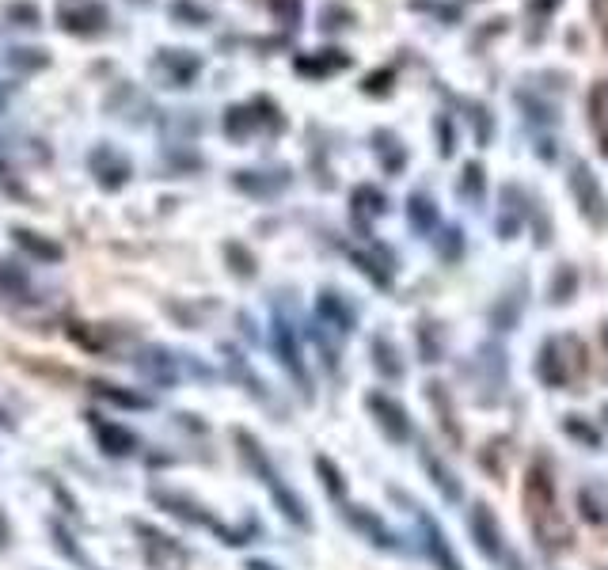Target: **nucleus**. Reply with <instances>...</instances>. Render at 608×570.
<instances>
[{
	"instance_id": "8",
	"label": "nucleus",
	"mask_w": 608,
	"mask_h": 570,
	"mask_svg": "<svg viewBox=\"0 0 608 570\" xmlns=\"http://www.w3.org/2000/svg\"><path fill=\"white\" fill-rule=\"evenodd\" d=\"M422 525H426V536H430V551H434V559H437V567L441 570H460V563H456V555H453V548L445 544V536L437 532V525L422 513Z\"/></svg>"
},
{
	"instance_id": "14",
	"label": "nucleus",
	"mask_w": 608,
	"mask_h": 570,
	"mask_svg": "<svg viewBox=\"0 0 608 570\" xmlns=\"http://www.w3.org/2000/svg\"><path fill=\"white\" fill-rule=\"evenodd\" d=\"M411 221H418V228H426L434 221V206L426 198H411Z\"/></svg>"
},
{
	"instance_id": "6",
	"label": "nucleus",
	"mask_w": 608,
	"mask_h": 570,
	"mask_svg": "<svg viewBox=\"0 0 608 570\" xmlns=\"http://www.w3.org/2000/svg\"><path fill=\"white\" fill-rule=\"evenodd\" d=\"M468 525H472L475 540H479V548L487 551L491 559H498V555H502V544H498V540H502V532H498V521H494V513L487 510L483 502L475 506V513H472V521H468Z\"/></svg>"
},
{
	"instance_id": "15",
	"label": "nucleus",
	"mask_w": 608,
	"mask_h": 570,
	"mask_svg": "<svg viewBox=\"0 0 608 570\" xmlns=\"http://www.w3.org/2000/svg\"><path fill=\"white\" fill-rule=\"evenodd\" d=\"M316 464H320V472L327 475V483H331V491H335V494H342V483H339V475H335V468H331V464H327V460H323V456H320V460H316Z\"/></svg>"
},
{
	"instance_id": "11",
	"label": "nucleus",
	"mask_w": 608,
	"mask_h": 570,
	"mask_svg": "<svg viewBox=\"0 0 608 570\" xmlns=\"http://www.w3.org/2000/svg\"><path fill=\"white\" fill-rule=\"evenodd\" d=\"M320 312H323V316H331V320L339 323V331H350V323H354V316H350V312L342 308L339 297H335V293H323V297H320Z\"/></svg>"
},
{
	"instance_id": "16",
	"label": "nucleus",
	"mask_w": 608,
	"mask_h": 570,
	"mask_svg": "<svg viewBox=\"0 0 608 570\" xmlns=\"http://www.w3.org/2000/svg\"><path fill=\"white\" fill-rule=\"evenodd\" d=\"M8 540H12V529H8V517H4V513H0V548H4V544H8Z\"/></svg>"
},
{
	"instance_id": "12",
	"label": "nucleus",
	"mask_w": 608,
	"mask_h": 570,
	"mask_svg": "<svg viewBox=\"0 0 608 570\" xmlns=\"http://www.w3.org/2000/svg\"><path fill=\"white\" fill-rule=\"evenodd\" d=\"M426 468L434 472V483H437V487H441V491H445V494H449V498L456 502V498H460V487H456L453 472H445V468H441V464H437V460H434L430 453H426Z\"/></svg>"
},
{
	"instance_id": "3",
	"label": "nucleus",
	"mask_w": 608,
	"mask_h": 570,
	"mask_svg": "<svg viewBox=\"0 0 608 570\" xmlns=\"http://www.w3.org/2000/svg\"><path fill=\"white\" fill-rule=\"evenodd\" d=\"M103 4H95V0H61V27L65 31H76V35H92L103 27Z\"/></svg>"
},
{
	"instance_id": "7",
	"label": "nucleus",
	"mask_w": 608,
	"mask_h": 570,
	"mask_svg": "<svg viewBox=\"0 0 608 570\" xmlns=\"http://www.w3.org/2000/svg\"><path fill=\"white\" fill-rule=\"evenodd\" d=\"M16 244L23 247V251H31L35 259H42V263H57V259H61V247L35 236V232H27V228H16Z\"/></svg>"
},
{
	"instance_id": "5",
	"label": "nucleus",
	"mask_w": 608,
	"mask_h": 570,
	"mask_svg": "<svg viewBox=\"0 0 608 570\" xmlns=\"http://www.w3.org/2000/svg\"><path fill=\"white\" fill-rule=\"evenodd\" d=\"M92 434L107 456H130L133 449H137V437H133L130 430H122V426H114V422H103V418H92Z\"/></svg>"
},
{
	"instance_id": "2",
	"label": "nucleus",
	"mask_w": 608,
	"mask_h": 570,
	"mask_svg": "<svg viewBox=\"0 0 608 570\" xmlns=\"http://www.w3.org/2000/svg\"><path fill=\"white\" fill-rule=\"evenodd\" d=\"M570 187H574V198H578V206H582V213H586L589 221H597V225H608L605 194H601V187H597V179L589 175L586 164H574Z\"/></svg>"
},
{
	"instance_id": "10",
	"label": "nucleus",
	"mask_w": 608,
	"mask_h": 570,
	"mask_svg": "<svg viewBox=\"0 0 608 570\" xmlns=\"http://www.w3.org/2000/svg\"><path fill=\"white\" fill-rule=\"evenodd\" d=\"M95 392L103 399H111V403H118V407H149V399L145 396H133V392H118V384H95Z\"/></svg>"
},
{
	"instance_id": "4",
	"label": "nucleus",
	"mask_w": 608,
	"mask_h": 570,
	"mask_svg": "<svg viewBox=\"0 0 608 570\" xmlns=\"http://www.w3.org/2000/svg\"><path fill=\"white\" fill-rule=\"evenodd\" d=\"M369 407H373V415L380 418V426L388 430V437H396V441H407V437H411L407 411H403L392 396H369Z\"/></svg>"
},
{
	"instance_id": "9",
	"label": "nucleus",
	"mask_w": 608,
	"mask_h": 570,
	"mask_svg": "<svg viewBox=\"0 0 608 570\" xmlns=\"http://www.w3.org/2000/svg\"><path fill=\"white\" fill-rule=\"evenodd\" d=\"M350 521H354L358 529L369 532V536H373L377 544H384V548H396V536H392V532L384 529V525H380L377 517H369V513H365V510H358V506H354V510H350Z\"/></svg>"
},
{
	"instance_id": "1",
	"label": "nucleus",
	"mask_w": 608,
	"mask_h": 570,
	"mask_svg": "<svg viewBox=\"0 0 608 570\" xmlns=\"http://www.w3.org/2000/svg\"><path fill=\"white\" fill-rule=\"evenodd\" d=\"M525 502H529L532 529H536V536H540L548 548H563V544H570L567 517L559 513V498H555V483H551L548 464H532L529 468Z\"/></svg>"
},
{
	"instance_id": "17",
	"label": "nucleus",
	"mask_w": 608,
	"mask_h": 570,
	"mask_svg": "<svg viewBox=\"0 0 608 570\" xmlns=\"http://www.w3.org/2000/svg\"><path fill=\"white\" fill-rule=\"evenodd\" d=\"M601 12H605V19H608V0H601Z\"/></svg>"
},
{
	"instance_id": "13",
	"label": "nucleus",
	"mask_w": 608,
	"mask_h": 570,
	"mask_svg": "<svg viewBox=\"0 0 608 570\" xmlns=\"http://www.w3.org/2000/svg\"><path fill=\"white\" fill-rule=\"evenodd\" d=\"M278 350L285 354V365L293 369V373H301V358H297V342H289V331H285V323L278 327Z\"/></svg>"
}]
</instances>
